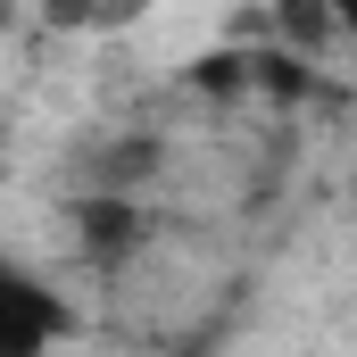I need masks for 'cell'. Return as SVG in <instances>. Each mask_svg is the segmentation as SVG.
I'll return each instance as SVG.
<instances>
[{"instance_id":"obj_1","label":"cell","mask_w":357,"mask_h":357,"mask_svg":"<svg viewBox=\"0 0 357 357\" xmlns=\"http://www.w3.org/2000/svg\"><path fill=\"white\" fill-rule=\"evenodd\" d=\"M75 333V307L50 274H33L25 258L0 250V357H50Z\"/></svg>"},{"instance_id":"obj_2","label":"cell","mask_w":357,"mask_h":357,"mask_svg":"<svg viewBox=\"0 0 357 357\" xmlns=\"http://www.w3.org/2000/svg\"><path fill=\"white\" fill-rule=\"evenodd\" d=\"M67 225H75V250L91 258V274H116L142 258V241H150V216H142V199L133 191H84L75 208H67Z\"/></svg>"},{"instance_id":"obj_3","label":"cell","mask_w":357,"mask_h":357,"mask_svg":"<svg viewBox=\"0 0 357 357\" xmlns=\"http://www.w3.org/2000/svg\"><path fill=\"white\" fill-rule=\"evenodd\" d=\"M42 17L59 33H84V25H100V0H42Z\"/></svg>"},{"instance_id":"obj_4","label":"cell","mask_w":357,"mask_h":357,"mask_svg":"<svg viewBox=\"0 0 357 357\" xmlns=\"http://www.w3.org/2000/svg\"><path fill=\"white\" fill-rule=\"evenodd\" d=\"M142 8H150V0H100V25H133Z\"/></svg>"},{"instance_id":"obj_5","label":"cell","mask_w":357,"mask_h":357,"mask_svg":"<svg viewBox=\"0 0 357 357\" xmlns=\"http://www.w3.org/2000/svg\"><path fill=\"white\" fill-rule=\"evenodd\" d=\"M158 357H216V333H191V341H175V349H158Z\"/></svg>"},{"instance_id":"obj_6","label":"cell","mask_w":357,"mask_h":357,"mask_svg":"<svg viewBox=\"0 0 357 357\" xmlns=\"http://www.w3.org/2000/svg\"><path fill=\"white\" fill-rule=\"evenodd\" d=\"M0 17H8V0H0Z\"/></svg>"}]
</instances>
